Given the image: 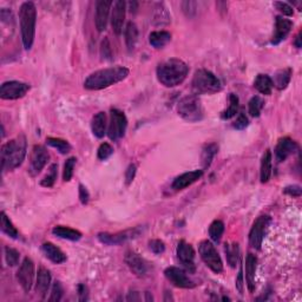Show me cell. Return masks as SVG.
<instances>
[{"label":"cell","instance_id":"cell-1","mask_svg":"<svg viewBox=\"0 0 302 302\" xmlns=\"http://www.w3.org/2000/svg\"><path fill=\"white\" fill-rule=\"evenodd\" d=\"M130 73L129 68L124 66H113L103 68L91 73L84 82V88L88 90H103L124 81Z\"/></svg>","mask_w":302,"mask_h":302},{"label":"cell","instance_id":"cell-2","mask_svg":"<svg viewBox=\"0 0 302 302\" xmlns=\"http://www.w3.org/2000/svg\"><path fill=\"white\" fill-rule=\"evenodd\" d=\"M157 80L167 88H175L183 83L189 73V66L178 58H171L157 66Z\"/></svg>","mask_w":302,"mask_h":302},{"label":"cell","instance_id":"cell-3","mask_svg":"<svg viewBox=\"0 0 302 302\" xmlns=\"http://www.w3.org/2000/svg\"><path fill=\"white\" fill-rule=\"evenodd\" d=\"M27 151L26 137L20 135L15 139L9 140L2 146L0 159H2V169L11 171L20 167L25 160Z\"/></svg>","mask_w":302,"mask_h":302},{"label":"cell","instance_id":"cell-4","mask_svg":"<svg viewBox=\"0 0 302 302\" xmlns=\"http://www.w3.org/2000/svg\"><path fill=\"white\" fill-rule=\"evenodd\" d=\"M19 23L23 45L25 50H30L34 42L37 23V9L32 2H25L20 6Z\"/></svg>","mask_w":302,"mask_h":302},{"label":"cell","instance_id":"cell-5","mask_svg":"<svg viewBox=\"0 0 302 302\" xmlns=\"http://www.w3.org/2000/svg\"><path fill=\"white\" fill-rule=\"evenodd\" d=\"M193 89L196 95H211L221 91L222 85L211 71L200 68L194 74Z\"/></svg>","mask_w":302,"mask_h":302},{"label":"cell","instance_id":"cell-6","mask_svg":"<svg viewBox=\"0 0 302 302\" xmlns=\"http://www.w3.org/2000/svg\"><path fill=\"white\" fill-rule=\"evenodd\" d=\"M177 112L185 121L195 123L203 118V108L196 95H188L177 105Z\"/></svg>","mask_w":302,"mask_h":302},{"label":"cell","instance_id":"cell-7","mask_svg":"<svg viewBox=\"0 0 302 302\" xmlns=\"http://www.w3.org/2000/svg\"><path fill=\"white\" fill-rule=\"evenodd\" d=\"M198 253L205 266L215 274L223 272V262L221 256L210 241H202L198 246Z\"/></svg>","mask_w":302,"mask_h":302},{"label":"cell","instance_id":"cell-8","mask_svg":"<svg viewBox=\"0 0 302 302\" xmlns=\"http://www.w3.org/2000/svg\"><path fill=\"white\" fill-rule=\"evenodd\" d=\"M126 128H128V119L125 113L118 109H111V117H110L108 136L109 138L116 142L124 137Z\"/></svg>","mask_w":302,"mask_h":302},{"label":"cell","instance_id":"cell-9","mask_svg":"<svg viewBox=\"0 0 302 302\" xmlns=\"http://www.w3.org/2000/svg\"><path fill=\"white\" fill-rule=\"evenodd\" d=\"M269 223L270 217L267 215L260 216V217H257L256 221L254 222L249 233V245L252 246L254 249H261L264 235H266L267 229H268L269 226Z\"/></svg>","mask_w":302,"mask_h":302},{"label":"cell","instance_id":"cell-10","mask_svg":"<svg viewBox=\"0 0 302 302\" xmlns=\"http://www.w3.org/2000/svg\"><path fill=\"white\" fill-rule=\"evenodd\" d=\"M30 90V85L23 82L10 81L3 83L0 88V97L6 101H13V99L23 98Z\"/></svg>","mask_w":302,"mask_h":302},{"label":"cell","instance_id":"cell-11","mask_svg":"<svg viewBox=\"0 0 302 302\" xmlns=\"http://www.w3.org/2000/svg\"><path fill=\"white\" fill-rule=\"evenodd\" d=\"M17 280L25 293H29L34 281V263L30 257H25L17 272Z\"/></svg>","mask_w":302,"mask_h":302},{"label":"cell","instance_id":"cell-12","mask_svg":"<svg viewBox=\"0 0 302 302\" xmlns=\"http://www.w3.org/2000/svg\"><path fill=\"white\" fill-rule=\"evenodd\" d=\"M164 275L175 287L183 288V289H191L196 286V283L187 275L184 269L178 268V267H168L164 270Z\"/></svg>","mask_w":302,"mask_h":302},{"label":"cell","instance_id":"cell-13","mask_svg":"<svg viewBox=\"0 0 302 302\" xmlns=\"http://www.w3.org/2000/svg\"><path fill=\"white\" fill-rule=\"evenodd\" d=\"M139 234H140V229L133 228V229H129V231L116 233V234L101 233V234H98V240L102 243H104V245L116 246V245H122V243H124L126 241L136 239Z\"/></svg>","mask_w":302,"mask_h":302},{"label":"cell","instance_id":"cell-14","mask_svg":"<svg viewBox=\"0 0 302 302\" xmlns=\"http://www.w3.org/2000/svg\"><path fill=\"white\" fill-rule=\"evenodd\" d=\"M50 159L49 153L43 145H34L30 156V173L36 176L45 168L47 161Z\"/></svg>","mask_w":302,"mask_h":302},{"label":"cell","instance_id":"cell-15","mask_svg":"<svg viewBox=\"0 0 302 302\" xmlns=\"http://www.w3.org/2000/svg\"><path fill=\"white\" fill-rule=\"evenodd\" d=\"M113 3L111 0H98L96 3V13H95V24L98 32H103L106 30L109 22L110 10H111Z\"/></svg>","mask_w":302,"mask_h":302},{"label":"cell","instance_id":"cell-16","mask_svg":"<svg viewBox=\"0 0 302 302\" xmlns=\"http://www.w3.org/2000/svg\"><path fill=\"white\" fill-rule=\"evenodd\" d=\"M125 263L128 264V267L130 270L135 274L136 276L138 277H144L146 276L147 272H149V268H147V263L142 259L138 254L132 252V250H128L125 253V257H124Z\"/></svg>","mask_w":302,"mask_h":302},{"label":"cell","instance_id":"cell-17","mask_svg":"<svg viewBox=\"0 0 302 302\" xmlns=\"http://www.w3.org/2000/svg\"><path fill=\"white\" fill-rule=\"evenodd\" d=\"M177 257L189 273L195 272V250L193 246L185 241H181L177 246Z\"/></svg>","mask_w":302,"mask_h":302},{"label":"cell","instance_id":"cell-18","mask_svg":"<svg viewBox=\"0 0 302 302\" xmlns=\"http://www.w3.org/2000/svg\"><path fill=\"white\" fill-rule=\"evenodd\" d=\"M113 9L111 12V26L113 32L119 36L123 32V24L125 20L126 3L123 0H117L112 4Z\"/></svg>","mask_w":302,"mask_h":302},{"label":"cell","instance_id":"cell-19","mask_svg":"<svg viewBox=\"0 0 302 302\" xmlns=\"http://www.w3.org/2000/svg\"><path fill=\"white\" fill-rule=\"evenodd\" d=\"M297 149L296 142H294L293 139L289 137H283V138L279 139L277 145L275 147V157L276 161L279 163L284 162L291 154H294Z\"/></svg>","mask_w":302,"mask_h":302},{"label":"cell","instance_id":"cell-20","mask_svg":"<svg viewBox=\"0 0 302 302\" xmlns=\"http://www.w3.org/2000/svg\"><path fill=\"white\" fill-rule=\"evenodd\" d=\"M291 27H293V23L289 19L283 18V17H276L275 19V32L273 34L272 43L273 45H279L282 40L286 39L288 34L290 33Z\"/></svg>","mask_w":302,"mask_h":302},{"label":"cell","instance_id":"cell-21","mask_svg":"<svg viewBox=\"0 0 302 302\" xmlns=\"http://www.w3.org/2000/svg\"><path fill=\"white\" fill-rule=\"evenodd\" d=\"M202 176H203V170H193L189 171V173H184L175 178L171 187L174 190H183V189L194 184L195 182H197Z\"/></svg>","mask_w":302,"mask_h":302},{"label":"cell","instance_id":"cell-22","mask_svg":"<svg viewBox=\"0 0 302 302\" xmlns=\"http://www.w3.org/2000/svg\"><path fill=\"white\" fill-rule=\"evenodd\" d=\"M51 273L44 267H40L39 270H38L37 274V284H36V289L37 293L42 298H45L47 291L50 289L51 286Z\"/></svg>","mask_w":302,"mask_h":302},{"label":"cell","instance_id":"cell-23","mask_svg":"<svg viewBox=\"0 0 302 302\" xmlns=\"http://www.w3.org/2000/svg\"><path fill=\"white\" fill-rule=\"evenodd\" d=\"M257 259L254 254H248L246 257V280L247 287L250 293L255 290V273H256Z\"/></svg>","mask_w":302,"mask_h":302},{"label":"cell","instance_id":"cell-24","mask_svg":"<svg viewBox=\"0 0 302 302\" xmlns=\"http://www.w3.org/2000/svg\"><path fill=\"white\" fill-rule=\"evenodd\" d=\"M42 250L47 259H49L51 262L56 263V264H60L64 263L66 261V255H65L63 250L60 248H58L57 246H54L53 243L51 242H45L42 246Z\"/></svg>","mask_w":302,"mask_h":302},{"label":"cell","instance_id":"cell-25","mask_svg":"<svg viewBox=\"0 0 302 302\" xmlns=\"http://www.w3.org/2000/svg\"><path fill=\"white\" fill-rule=\"evenodd\" d=\"M273 170V157L272 151H264L262 160H261V169H260V180L261 183H267L270 180Z\"/></svg>","mask_w":302,"mask_h":302},{"label":"cell","instance_id":"cell-26","mask_svg":"<svg viewBox=\"0 0 302 302\" xmlns=\"http://www.w3.org/2000/svg\"><path fill=\"white\" fill-rule=\"evenodd\" d=\"M92 133L97 137V138H103L106 133V115L105 112L96 113L92 118L91 122Z\"/></svg>","mask_w":302,"mask_h":302},{"label":"cell","instance_id":"cell-27","mask_svg":"<svg viewBox=\"0 0 302 302\" xmlns=\"http://www.w3.org/2000/svg\"><path fill=\"white\" fill-rule=\"evenodd\" d=\"M52 234L59 239L68 240V241H80L82 239V233L76 229L68 228L64 225H57L52 229Z\"/></svg>","mask_w":302,"mask_h":302},{"label":"cell","instance_id":"cell-28","mask_svg":"<svg viewBox=\"0 0 302 302\" xmlns=\"http://www.w3.org/2000/svg\"><path fill=\"white\" fill-rule=\"evenodd\" d=\"M171 40V34L168 31H154L149 34L150 45L155 49H162Z\"/></svg>","mask_w":302,"mask_h":302},{"label":"cell","instance_id":"cell-29","mask_svg":"<svg viewBox=\"0 0 302 302\" xmlns=\"http://www.w3.org/2000/svg\"><path fill=\"white\" fill-rule=\"evenodd\" d=\"M291 80V68L290 67H286L282 68V70L276 71V73L274 74V80L273 81V85L275 87L277 90H284L289 84V82Z\"/></svg>","mask_w":302,"mask_h":302},{"label":"cell","instance_id":"cell-30","mask_svg":"<svg viewBox=\"0 0 302 302\" xmlns=\"http://www.w3.org/2000/svg\"><path fill=\"white\" fill-rule=\"evenodd\" d=\"M254 87L260 94L269 96L272 94L274 85L272 78L268 74H259L255 78V82H254Z\"/></svg>","mask_w":302,"mask_h":302},{"label":"cell","instance_id":"cell-31","mask_svg":"<svg viewBox=\"0 0 302 302\" xmlns=\"http://www.w3.org/2000/svg\"><path fill=\"white\" fill-rule=\"evenodd\" d=\"M124 38H125V44L129 51L135 49L137 40H138V27L135 23L130 22L126 24L125 30H124Z\"/></svg>","mask_w":302,"mask_h":302},{"label":"cell","instance_id":"cell-32","mask_svg":"<svg viewBox=\"0 0 302 302\" xmlns=\"http://www.w3.org/2000/svg\"><path fill=\"white\" fill-rule=\"evenodd\" d=\"M226 262L232 268H235L238 266L239 257H240V247L238 243H231V245H225L224 248Z\"/></svg>","mask_w":302,"mask_h":302},{"label":"cell","instance_id":"cell-33","mask_svg":"<svg viewBox=\"0 0 302 302\" xmlns=\"http://www.w3.org/2000/svg\"><path fill=\"white\" fill-rule=\"evenodd\" d=\"M218 146L217 144L215 143H210L207 144L202 150V164H203V169H207V168L210 167L211 161L214 159L216 154H217Z\"/></svg>","mask_w":302,"mask_h":302},{"label":"cell","instance_id":"cell-34","mask_svg":"<svg viewBox=\"0 0 302 302\" xmlns=\"http://www.w3.org/2000/svg\"><path fill=\"white\" fill-rule=\"evenodd\" d=\"M170 23V16L169 12L164 4H157L155 9V13H154V24L155 25H167Z\"/></svg>","mask_w":302,"mask_h":302},{"label":"cell","instance_id":"cell-35","mask_svg":"<svg viewBox=\"0 0 302 302\" xmlns=\"http://www.w3.org/2000/svg\"><path fill=\"white\" fill-rule=\"evenodd\" d=\"M229 103H231V104H229L228 108L222 112L221 115L222 119H231L234 117V116H236V113L239 111L240 99L238 96L234 94H231V96H229Z\"/></svg>","mask_w":302,"mask_h":302},{"label":"cell","instance_id":"cell-36","mask_svg":"<svg viewBox=\"0 0 302 302\" xmlns=\"http://www.w3.org/2000/svg\"><path fill=\"white\" fill-rule=\"evenodd\" d=\"M2 231L11 239H18L19 236V232L17 231V228L13 225L11 219L8 217V215L4 211L2 212Z\"/></svg>","mask_w":302,"mask_h":302},{"label":"cell","instance_id":"cell-37","mask_svg":"<svg viewBox=\"0 0 302 302\" xmlns=\"http://www.w3.org/2000/svg\"><path fill=\"white\" fill-rule=\"evenodd\" d=\"M223 233H224V223L219 219H215L209 226V236L214 242H219L222 239Z\"/></svg>","mask_w":302,"mask_h":302},{"label":"cell","instance_id":"cell-38","mask_svg":"<svg viewBox=\"0 0 302 302\" xmlns=\"http://www.w3.org/2000/svg\"><path fill=\"white\" fill-rule=\"evenodd\" d=\"M46 143L49 144L50 146L54 147L59 151L60 154H68L71 151V145L67 140L61 139V138H54V137H47L46 138Z\"/></svg>","mask_w":302,"mask_h":302},{"label":"cell","instance_id":"cell-39","mask_svg":"<svg viewBox=\"0 0 302 302\" xmlns=\"http://www.w3.org/2000/svg\"><path fill=\"white\" fill-rule=\"evenodd\" d=\"M264 106V101L260 96H254V97L250 99L248 103V110H249V115L252 117H260L261 111H262Z\"/></svg>","mask_w":302,"mask_h":302},{"label":"cell","instance_id":"cell-40","mask_svg":"<svg viewBox=\"0 0 302 302\" xmlns=\"http://www.w3.org/2000/svg\"><path fill=\"white\" fill-rule=\"evenodd\" d=\"M57 175H58V166L54 163L49 168V173L45 175V177L40 181L42 187H45V188L53 187L54 182H56V180H57Z\"/></svg>","mask_w":302,"mask_h":302},{"label":"cell","instance_id":"cell-41","mask_svg":"<svg viewBox=\"0 0 302 302\" xmlns=\"http://www.w3.org/2000/svg\"><path fill=\"white\" fill-rule=\"evenodd\" d=\"M5 259L9 266L15 267L19 263L20 254L18 250L11 248V247H6L5 248Z\"/></svg>","mask_w":302,"mask_h":302},{"label":"cell","instance_id":"cell-42","mask_svg":"<svg viewBox=\"0 0 302 302\" xmlns=\"http://www.w3.org/2000/svg\"><path fill=\"white\" fill-rule=\"evenodd\" d=\"M76 157H70V159L66 160V162L64 164V170H63V180L65 182L71 181L72 176H73V169L76 166Z\"/></svg>","mask_w":302,"mask_h":302},{"label":"cell","instance_id":"cell-43","mask_svg":"<svg viewBox=\"0 0 302 302\" xmlns=\"http://www.w3.org/2000/svg\"><path fill=\"white\" fill-rule=\"evenodd\" d=\"M181 8L187 18H193V17L196 16V12H197L196 2H189V0H187V2L182 3Z\"/></svg>","mask_w":302,"mask_h":302},{"label":"cell","instance_id":"cell-44","mask_svg":"<svg viewBox=\"0 0 302 302\" xmlns=\"http://www.w3.org/2000/svg\"><path fill=\"white\" fill-rule=\"evenodd\" d=\"M64 295V289H63V286H61V283L59 282V281H56L52 284V288H51V295L49 297V301H60L61 297H63Z\"/></svg>","mask_w":302,"mask_h":302},{"label":"cell","instance_id":"cell-45","mask_svg":"<svg viewBox=\"0 0 302 302\" xmlns=\"http://www.w3.org/2000/svg\"><path fill=\"white\" fill-rule=\"evenodd\" d=\"M113 154V147L110 145L109 143H102L98 147L97 151V156L101 161H105L108 160L110 156Z\"/></svg>","mask_w":302,"mask_h":302},{"label":"cell","instance_id":"cell-46","mask_svg":"<svg viewBox=\"0 0 302 302\" xmlns=\"http://www.w3.org/2000/svg\"><path fill=\"white\" fill-rule=\"evenodd\" d=\"M274 6H275L277 11L282 13L283 16L291 17V16L294 15V9H293V6H290L289 4H288V3L275 2V3H274Z\"/></svg>","mask_w":302,"mask_h":302},{"label":"cell","instance_id":"cell-47","mask_svg":"<svg viewBox=\"0 0 302 302\" xmlns=\"http://www.w3.org/2000/svg\"><path fill=\"white\" fill-rule=\"evenodd\" d=\"M149 248L156 255H161V254L166 252V245L161 240H151L149 242Z\"/></svg>","mask_w":302,"mask_h":302},{"label":"cell","instance_id":"cell-48","mask_svg":"<svg viewBox=\"0 0 302 302\" xmlns=\"http://www.w3.org/2000/svg\"><path fill=\"white\" fill-rule=\"evenodd\" d=\"M101 54L104 59H111L112 58V50H111V45H110V42L108 38H104L102 40L101 44Z\"/></svg>","mask_w":302,"mask_h":302},{"label":"cell","instance_id":"cell-49","mask_svg":"<svg viewBox=\"0 0 302 302\" xmlns=\"http://www.w3.org/2000/svg\"><path fill=\"white\" fill-rule=\"evenodd\" d=\"M248 125H249V121H248V118H247V116L243 112L240 113L239 117L236 118L234 124H233V126H234L236 130H245Z\"/></svg>","mask_w":302,"mask_h":302},{"label":"cell","instance_id":"cell-50","mask_svg":"<svg viewBox=\"0 0 302 302\" xmlns=\"http://www.w3.org/2000/svg\"><path fill=\"white\" fill-rule=\"evenodd\" d=\"M136 171H137V168H136L135 164H130L129 168L125 171V183H126V185H130L132 183V181L135 180Z\"/></svg>","mask_w":302,"mask_h":302},{"label":"cell","instance_id":"cell-51","mask_svg":"<svg viewBox=\"0 0 302 302\" xmlns=\"http://www.w3.org/2000/svg\"><path fill=\"white\" fill-rule=\"evenodd\" d=\"M283 193L289 195V196H293V197H300L302 191H301L300 185H289V187L284 188Z\"/></svg>","mask_w":302,"mask_h":302},{"label":"cell","instance_id":"cell-52","mask_svg":"<svg viewBox=\"0 0 302 302\" xmlns=\"http://www.w3.org/2000/svg\"><path fill=\"white\" fill-rule=\"evenodd\" d=\"M80 200L82 204H88L89 200H90V194L83 184H80Z\"/></svg>","mask_w":302,"mask_h":302},{"label":"cell","instance_id":"cell-53","mask_svg":"<svg viewBox=\"0 0 302 302\" xmlns=\"http://www.w3.org/2000/svg\"><path fill=\"white\" fill-rule=\"evenodd\" d=\"M78 300L80 301L89 300V290L85 284H80V286H78Z\"/></svg>","mask_w":302,"mask_h":302},{"label":"cell","instance_id":"cell-54","mask_svg":"<svg viewBox=\"0 0 302 302\" xmlns=\"http://www.w3.org/2000/svg\"><path fill=\"white\" fill-rule=\"evenodd\" d=\"M0 18H2V22L8 23V24L13 22L12 12L8 9H2V11H0Z\"/></svg>","mask_w":302,"mask_h":302},{"label":"cell","instance_id":"cell-55","mask_svg":"<svg viewBox=\"0 0 302 302\" xmlns=\"http://www.w3.org/2000/svg\"><path fill=\"white\" fill-rule=\"evenodd\" d=\"M236 288H238L240 294H243V273H242V267L240 269L239 275H238V280H236Z\"/></svg>","mask_w":302,"mask_h":302},{"label":"cell","instance_id":"cell-56","mask_svg":"<svg viewBox=\"0 0 302 302\" xmlns=\"http://www.w3.org/2000/svg\"><path fill=\"white\" fill-rule=\"evenodd\" d=\"M126 300L128 301H139L140 297L138 295V291H130L128 294V296H126Z\"/></svg>","mask_w":302,"mask_h":302},{"label":"cell","instance_id":"cell-57","mask_svg":"<svg viewBox=\"0 0 302 302\" xmlns=\"http://www.w3.org/2000/svg\"><path fill=\"white\" fill-rule=\"evenodd\" d=\"M126 5H129L130 12H131V13H136V12H137V9H138V3H136V2H130L129 4H126Z\"/></svg>","mask_w":302,"mask_h":302},{"label":"cell","instance_id":"cell-58","mask_svg":"<svg viewBox=\"0 0 302 302\" xmlns=\"http://www.w3.org/2000/svg\"><path fill=\"white\" fill-rule=\"evenodd\" d=\"M294 45L295 47H297V49H301V32H298L296 38H295Z\"/></svg>","mask_w":302,"mask_h":302},{"label":"cell","instance_id":"cell-59","mask_svg":"<svg viewBox=\"0 0 302 302\" xmlns=\"http://www.w3.org/2000/svg\"><path fill=\"white\" fill-rule=\"evenodd\" d=\"M145 296H146V297H145V300H146V301H153V300H154V297H153V296H150V293H149V291H146V293H145Z\"/></svg>","mask_w":302,"mask_h":302}]
</instances>
